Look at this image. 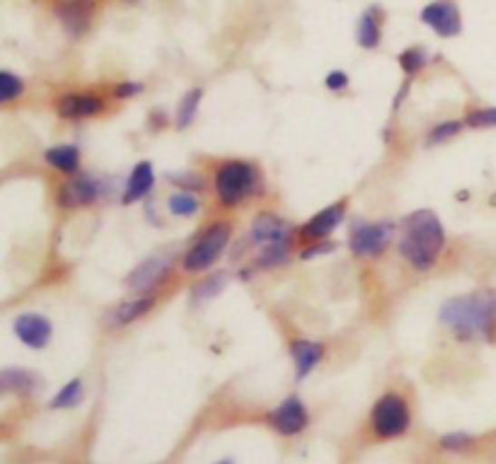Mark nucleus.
<instances>
[{
	"label": "nucleus",
	"mask_w": 496,
	"mask_h": 464,
	"mask_svg": "<svg viewBox=\"0 0 496 464\" xmlns=\"http://www.w3.org/2000/svg\"><path fill=\"white\" fill-rule=\"evenodd\" d=\"M409 428L407 402L397 394H386L373 406V431L380 438H397Z\"/></svg>",
	"instance_id": "obj_6"
},
{
	"label": "nucleus",
	"mask_w": 496,
	"mask_h": 464,
	"mask_svg": "<svg viewBox=\"0 0 496 464\" xmlns=\"http://www.w3.org/2000/svg\"><path fill=\"white\" fill-rule=\"evenodd\" d=\"M153 182H156V175H153V167L150 163H138L129 175L127 189H124V204H134V201H141L146 194H150L153 189Z\"/></svg>",
	"instance_id": "obj_17"
},
{
	"label": "nucleus",
	"mask_w": 496,
	"mask_h": 464,
	"mask_svg": "<svg viewBox=\"0 0 496 464\" xmlns=\"http://www.w3.org/2000/svg\"><path fill=\"white\" fill-rule=\"evenodd\" d=\"M15 334L24 346L44 348L46 344L52 341L53 327L44 315H37V312H23V315H17L15 319Z\"/></svg>",
	"instance_id": "obj_11"
},
{
	"label": "nucleus",
	"mask_w": 496,
	"mask_h": 464,
	"mask_svg": "<svg viewBox=\"0 0 496 464\" xmlns=\"http://www.w3.org/2000/svg\"><path fill=\"white\" fill-rule=\"evenodd\" d=\"M344 213H347L344 201L332 204V206H327L325 211H320L318 215H312L310 221L300 228V235H303L305 240H310V242H320V240H325V237H329L334 230L339 228L341 221H344Z\"/></svg>",
	"instance_id": "obj_14"
},
{
	"label": "nucleus",
	"mask_w": 496,
	"mask_h": 464,
	"mask_svg": "<svg viewBox=\"0 0 496 464\" xmlns=\"http://www.w3.org/2000/svg\"><path fill=\"white\" fill-rule=\"evenodd\" d=\"M257 185V172L247 163H225L215 172V192L223 206H235L254 192Z\"/></svg>",
	"instance_id": "obj_4"
},
{
	"label": "nucleus",
	"mask_w": 496,
	"mask_h": 464,
	"mask_svg": "<svg viewBox=\"0 0 496 464\" xmlns=\"http://www.w3.org/2000/svg\"><path fill=\"white\" fill-rule=\"evenodd\" d=\"M82 402V383L81 380H71L56 397L49 402L52 409H73Z\"/></svg>",
	"instance_id": "obj_23"
},
{
	"label": "nucleus",
	"mask_w": 496,
	"mask_h": 464,
	"mask_svg": "<svg viewBox=\"0 0 496 464\" xmlns=\"http://www.w3.org/2000/svg\"><path fill=\"white\" fill-rule=\"evenodd\" d=\"M422 23L429 24L438 37H458L463 30V20H460V10L453 0H434L422 10Z\"/></svg>",
	"instance_id": "obj_9"
},
{
	"label": "nucleus",
	"mask_w": 496,
	"mask_h": 464,
	"mask_svg": "<svg viewBox=\"0 0 496 464\" xmlns=\"http://www.w3.org/2000/svg\"><path fill=\"white\" fill-rule=\"evenodd\" d=\"M102 196V185L92 177H75L68 179L66 185L61 186L59 204L63 208H78L90 206Z\"/></svg>",
	"instance_id": "obj_13"
},
{
	"label": "nucleus",
	"mask_w": 496,
	"mask_h": 464,
	"mask_svg": "<svg viewBox=\"0 0 496 464\" xmlns=\"http://www.w3.org/2000/svg\"><path fill=\"white\" fill-rule=\"evenodd\" d=\"M325 85L327 90H334V92H339V90H344L348 85V78L344 71H332V73L325 78Z\"/></svg>",
	"instance_id": "obj_31"
},
{
	"label": "nucleus",
	"mask_w": 496,
	"mask_h": 464,
	"mask_svg": "<svg viewBox=\"0 0 496 464\" xmlns=\"http://www.w3.org/2000/svg\"><path fill=\"white\" fill-rule=\"evenodd\" d=\"M44 157H46V163L52 165L53 170L68 172V175L78 170V165H81V153H78V147L75 146L49 147Z\"/></svg>",
	"instance_id": "obj_20"
},
{
	"label": "nucleus",
	"mask_w": 496,
	"mask_h": 464,
	"mask_svg": "<svg viewBox=\"0 0 496 464\" xmlns=\"http://www.w3.org/2000/svg\"><path fill=\"white\" fill-rule=\"evenodd\" d=\"M426 61H429V53L424 52V49H419V46H415V49H407V52L400 53V66H402V71L407 73V78H412V75L419 73V71L426 66Z\"/></svg>",
	"instance_id": "obj_26"
},
{
	"label": "nucleus",
	"mask_w": 496,
	"mask_h": 464,
	"mask_svg": "<svg viewBox=\"0 0 496 464\" xmlns=\"http://www.w3.org/2000/svg\"><path fill=\"white\" fill-rule=\"evenodd\" d=\"M156 305V295H134L131 300L121 302L114 309V325H131L134 319L143 317Z\"/></svg>",
	"instance_id": "obj_18"
},
{
	"label": "nucleus",
	"mask_w": 496,
	"mask_h": 464,
	"mask_svg": "<svg viewBox=\"0 0 496 464\" xmlns=\"http://www.w3.org/2000/svg\"><path fill=\"white\" fill-rule=\"evenodd\" d=\"M395 225L393 223H361L356 225L348 240V250L354 257H378L393 240Z\"/></svg>",
	"instance_id": "obj_8"
},
{
	"label": "nucleus",
	"mask_w": 496,
	"mask_h": 464,
	"mask_svg": "<svg viewBox=\"0 0 496 464\" xmlns=\"http://www.w3.org/2000/svg\"><path fill=\"white\" fill-rule=\"evenodd\" d=\"M291 355H293V363H296V377L298 380H305L312 370L318 368V363L325 355V348L318 341L296 339L291 344Z\"/></svg>",
	"instance_id": "obj_16"
},
{
	"label": "nucleus",
	"mask_w": 496,
	"mask_h": 464,
	"mask_svg": "<svg viewBox=\"0 0 496 464\" xmlns=\"http://www.w3.org/2000/svg\"><path fill=\"white\" fill-rule=\"evenodd\" d=\"M56 17L63 24V30L71 34V37H81L85 34L92 23V15H95V0H61L56 5Z\"/></svg>",
	"instance_id": "obj_10"
},
{
	"label": "nucleus",
	"mask_w": 496,
	"mask_h": 464,
	"mask_svg": "<svg viewBox=\"0 0 496 464\" xmlns=\"http://www.w3.org/2000/svg\"><path fill=\"white\" fill-rule=\"evenodd\" d=\"M199 102H201V90H189V92L185 95V99H182V104H179V111H177L179 131H185L186 126L192 124L194 117H196V109H199Z\"/></svg>",
	"instance_id": "obj_24"
},
{
	"label": "nucleus",
	"mask_w": 496,
	"mask_h": 464,
	"mask_svg": "<svg viewBox=\"0 0 496 464\" xmlns=\"http://www.w3.org/2000/svg\"><path fill=\"white\" fill-rule=\"evenodd\" d=\"M141 90H143L141 82H121V85H117V90H114V92H117V97H121V99H127V97L138 95Z\"/></svg>",
	"instance_id": "obj_33"
},
{
	"label": "nucleus",
	"mask_w": 496,
	"mask_h": 464,
	"mask_svg": "<svg viewBox=\"0 0 496 464\" xmlns=\"http://www.w3.org/2000/svg\"><path fill=\"white\" fill-rule=\"evenodd\" d=\"M175 257L172 254H153L146 261L136 266L134 271L129 273L127 288L134 295H150L160 283H163L172 271Z\"/></svg>",
	"instance_id": "obj_7"
},
{
	"label": "nucleus",
	"mask_w": 496,
	"mask_h": 464,
	"mask_svg": "<svg viewBox=\"0 0 496 464\" xmlns=\"http://www.w3.org/2000/svg\"><path fill=\"white\" fill-rule=\"evenodd\" d=\"M167 206L175 215H194L199 211V196L192 192H179L172 194L167 199Z\"/></svg>",
	"instance_id": "obj_25"
},
{
	"label": "nucleus",
	"mask_w": 496,
	"mask_h": 464,
	"mask_svg": "<svg viewBox=\"0 0 496 464\" xmlns=\"http://www.w3.org/2000/svg\"><path fill=\"white\" fill-rule=\"evenodd\" d=\"M230 240V228L225 223H215L204 232V235L192 244V250L185 254V269L189 273H199L204 269L214 264L215 259L221 257V251L225 250V244Z\"/></svg>",
	"instance_id": "obj_5"
},
{
	"label": "nucleus",
	"mask_w": 496,
	"mask_h": 464,
	"mask_svg": "<svg viewBox=\"0 0 496 464\" xmlns=\"http://www.w3.org/2000/svg\"><path fill=\"white\" fill-rule=\"evenodd\" d=\"M465 124L472 126V128H489V126H496V107L470 111L465 118Z\"/></svg>",
	"instance_id": "obj_29"
},
{
	"label": "nucleus",
	"mask_w": 496,
	"mask_h": 464,
	"mask_svg": "<svg viewBox=\"0 0 496 464\" xmlns=\"http://www.w3.org/2000/svg\"><path fill=\"white\" fill-rule=\"evenodd\" d=\"M441 322L460 339L491 336L496 332V293H470L441 305Z\"/></svg>",
	"instance_id": "obj_2"
},
{
	"label": "nucleus",
	"mask_w": 496,
	"mask_h": 464,
	"mask_svg": "<svg viewBox=\"0 0 496 464\" xmlns=\"http://www.w3.org/2000/svg\"><path fill=\"white\" fill-rule=\"evenodd\" d=\"M24 82L13 75L10 71H3L0 73V102H13L15 97L23 95Z\"/></svg>",
	"instance_id": "obj_27"
},
{
	"label": "nucleus",
	"mask_w": 496,
	"mask_h": 464,
	"mask_svg": "<svg viewBox=\"0 0 496 464\" xmlns=\"http://www.w3.org/2000/svg\"><path fill=\"white\" fill-rule=\"evenodd\" d=\"M0 384L5 392H17V394H32L37 390V375L23 368H5L0 373Z\"/></svg>",
	"instance_id": "obj_19"
},
{
	"label": "nucleus",
	"mask_w": 496,
	"mask_h": 464,
	"mask_svg": "<svg viewBox=\"0 0 496 464\" xmlns=\"http://www.w3.org/2000/svg\"><path fill=\"white\" fill-rule=\"evenodd\" d=\"M250 240L260 247V261L264 266L281 264L289 254L291 225L279 215L262 213L250 230Z\"/></svg>",
	"instance_id": "obj_3"
},
{
	"label": "nucleus",
	"mask_w": 496,
	"mask_h": 464,
	"mask_svg": "<svg viewBox=\"0 0 496 464\" xmlns=\"http://www.w3.org/2000/svg\"><path fill=\"white\" fill-rule=\"evenodd\" d=\"M269 423L283 435L300 433L308 426V412H305L303 402L298 397L283 399L281 404L276 406L272 416H269Z\"/></svg>",
	"instance_id": "obj_12"
},
{
	"label": "nucleus",
	"mask_w": 496,
	"mask_h": 464,
	"mask_svg": "<svg viewBox=\"0 0 496 464\" xmlns=\"http://www.w3.org/2000/svg\"><path fill=\"white\" fill-rule=\"evenodd\" d=\"M218 464H233V462H228V459H225V462H218Z\"/></svg>",
	"instance_id": "obj_34"
},
{
	"label": "nucleus",
	"mask_w": 496,
	"mask_h": 464,
	"mask_svg": "<svg viewBox=\"0 0 496 464\" xmlns=\"http://www.w3.org/2000/svg\"><path fill=\"white\" fill-rule=\"evenodd\" d=\"M225 283H228V273H214V276H208L206 280H201L199 286L194 288L192 295L196 302H204V300H211V298H215V295L221 293L223 288H225Z\"/></svg>",
	"instance_id": "obj_22"
},
{
	"label": "nucleus",
	"mask_w": 496,
	"mask_h": 464,
	"mask_svg": "<svg viewBox=\"0 0 496 464\" xmlns=\"http://www.w3.org/2000/svg\"><path fill=\"white\" fill-rule=\"evenodd\" d=\"M460 131H463V121H444V124H438L431 128L429 143L431 146H436V143L451 140L453 136H458Z\"/></svg>",
	"instance_id": "obj_28"
},
{
	"label": "nucleus",
	"mask_w": 496,
	"mask_h": 464,
	"mask_svg": "<svg viewBox=\"0 0 496 464\" xmlns=\"http://www.w3.org/2000/svg\"><path fill=\"white\" fill-rule=\"evenodd\" d=\"M445 247V230L434 211H415L402 221L400 254L416 271H429Z\"/></svg>",
	"instance_id": "obj_1"
},
{
	"label": "nucleus",
	"mask_w": 496,
	"mask_h": 464,
	"mask_svg": "<svg viewBox=\"0 0 496 464\" xmlns=\"http://www.w3.org/2000/svg\"><path fill=\"white\" fill-rule=\"evenodd\" d=\"M356 39L363 49H376L380 44V24H378V8L368 10L366 15L358 20L356 27Z\"/></svg>",
	"instance_id": "obj_21"
},
{
	"label": "nucleus",
	"mask_w": 496,
	"mask_h": 464,
	"mask_svg": "<svg viewBox=\"0 0 496 464\" xmlns=\"http://www.w3.org/2000/svg\"><path fill=\"white\" fill-rule=\"evenodd\" d=\"M472 445V435L467 433H448L441 438V448L444 450H453V452H460V450H465Z\"/></svg>",
	"instance_id": "obj_30"
},
{
	"label": "nucleus",
	"mask_w": 496,
	"mask_h": 464,
	"mask_svg": "<svg viewBox=\"0 0 496 464\" xmlns=\"http://www.w3.org/2000/svg\"><path fill=\"white\" fill-rule=\"evenodd\" d=\"M104 109V99L95 95H66L56 102V111L63 118L95 117Z\"/></svg>",
	"instance_id": "obj_15"
},
{
	"label": "nucleus",
	"mask_w": 496,
	"mask_h": 464,
	"mask_svg": "<svg viewBox=\"0 0 496 464\" xmlns=\"http://www.w3.org/2000/svg\"><path fill=\"white\" fill-rule=\"evenodd\" d=\"M329 251H334V244L332 242H322V240H320L318 244H310V247H305V250L300 251V257H303V259H315V257H320V254H329Z\"/></svg>",
	"instance_id": "obj_32"
}]
</instances>
